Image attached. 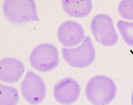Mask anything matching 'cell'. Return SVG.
<instances>
[{"label":"cell","instance_id":"cell-1","mask_svg":"<svg viewBox=\"0 0 133 105\" xmlns=\"http://www.w3.org/2000/svg\"><path fill=\"white\" fill-rule=\"evenodd\" d=\"M85 94L93 105H108L115 97L116 85L108 77L98 75L89 79Z\"/></svg>","mask_w":133,"mask_h":105},{"label":"cell","instance_id":"cell-2","mask_svg":"<svg viewBox=\"0 0 133 105\" xmlns=\"http://www.w3.org/2000/svg\"><path fill=\"white\" fill-rule=\"evenodd\" d=\"M3 12L5 18L15 24L39 21L33 0H7L4 2Z\"/></svg>","mask_w":133,"mask_h":105},{"label":"cell","instance_id":"cell-3","mask_svg":"<svg viewBox=\"0 0 133 105\" xmlns=\"http://www.w3.org/2000/svg\"><path fill=\"white\" fill-rule=\"evenodd\" d=\"M29 63L32 68L38 71H51L59 64V52L57 47L48 43L38 45L31 51Z\"/></svg>","mask_w":133,"mask_h":105},{"label":"cell","instance_id":"cell-4","mask_svg":"<svg viewBox=\"0 0 133 105\" xmlns=\"http://www.w3.org/2000/svg\"><path fill=\"white\" fill-rule=\"evenodd\" d=\"M64 61L75 68H85L93 63L95 60V48L91 38L86 37L76 48H62Z\"/></svg>","mask_w":133,"mask_h":105},{"label":"cell","instance_id":"cell-5","mask_svg":"<svg viewBox=\"0 0 133 105\" xmlns=\"http://www.w3.org/2000/svg\"><path fill=\"white\" fill-rule=\"evenodd\" d=\"M91 29L95 39L103 46H113L118 42L113 19L108 14H98L94 16L91 22Z\"/></svg>","mask_w":133,"mask_h":105},{"label":"cell","instance_id":"cell-6","mask_svg":"<svg viewBox=\"0 0 133 105\" xmlns=\"http://www.w3.org/2000/svg\"><path fill=\"white\" fill-rule=\"evenodd\" d=\"M23 98L29 104L41 103L45 98L46 87L44 80L32 71L27 72L21 85Z\"/></svg>","mask_w":133,"mask_h":105},{"label":"cell","instance_id":"cell-7","mask_svg":"<svg viewBox=\"0 0 133 105\" xmlns=\"http://www.w3.org/2000/svg\"><path fill=\"white\" fill-rule=\"evenodd\" d=\"M80 85L71 78L59 80L53 87V95L58 102L63 105H71L78 100L80 96Z\"/></svg>","mask_w":133,"mask_h":105},{"label":"cell","instance_id":"cell-8","mask_svg":"<svg viewBox=\"0 0 133 105\" xmlns=\"http://www.w3.org/2000/svg\"><path fill=\"white\" fill-rule=\"evenodd\" d=\"M84 38L83 27L76 21H65L58 28V39L66 47H74Z\"/></svg>","mask_w":133,"mask_h":105},{"label":"cell","instance_id":"cell-9","mask_svg":"<svg viewBox=\"0 0 133 105\" xmlns=\"http://www.w3.org/2000/svg\"><path fill=\"white\" fill-rule=\"evenodd\" d=\"M24 65L16 58H5L0 61V78L2 82L12 84L22 77Z\"/></svg>","mask_w":133,"mask_h":105},{"label":"cell","instance_id":"cell-10","mask_svg":"<svg viewBox=\"0 0 133 105\" xmlns=\"http://www.w3.org/2000/svg\"><path fill=\"white\" fill-rule=\"evenodd\" d=\"M62 9L66 15L76 18H83L90 14L92 8V2L90 0H65L61 2Z\"/></svg>","mask_w":133,"mask_h":105},{"label":"cell","instance_id":"cell-11","mask_svg":"<svg viewBox=\"0 0 133 105\" xmlns=\"http://www.w3.org/2000/svg\"><path fill=\"white\" fill-rule=\"evenodd\" d=\"M20 99L19 92L16 88L9 85H1L0 88V104L17 105Z\"/></svg>","mask_w":133,"mask_h":105},{"label":"cell","instance_id":"cell-12","mask_svg":"<svg viewBox=\"0 0 133 105\" xmlns=\"http://www.w3.org/2000/svg\"><path fill=\"white\" fill-rule=\"evenodd\" d=\"M117 27L126 44L133 46V21L121 20L117 22Z\"/></svg>","mask_w":133,"mask_h":105},{"label":"cell","instance_id":"cell-13","mask_svg":"<svg viewBox=\"0 0 133 105\" xmlns=\"http://www.w3.org/2000/svg\"><path fill=\"white\" fill-rule=\"evenodd\" d=\"M118 13L126 20H133V0H123L118 5Z\"/></svg>","mask_w":133,"mask_h":105},{"label":"cell","instance_id":"cell-14","mask_svg":"<svg viewBox=\"0 0 133 105\" xmlns=\"http://www.w3.org/2000/svg\"><path fill=\"white\" fill-rule=\"evenodd\" d=\"M131 104L133 105V92H132V94H131Z\"/></svg>","mask_w":133,"mask_h":105}]
</instances>
